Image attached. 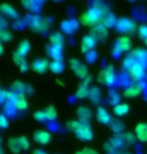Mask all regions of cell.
Instances as JSON below:
<instances>
[{"label": "cell", "mask_w": 147, "mask_h": 154, "mask_svg": "<svg viewBox=\"0 0 147 154\" xmlns=\"http://www.w3.org/2000/svg\"><path fill=\"white\" fill-rule=\"evenodd\" d=\"M108 8L103 2H95L92 7L88 8L80 16V23L87 27H94L101 23V20L106 13Z\"/></svg>", "instance_id": "obj_1"}, {"label": "cell", "mask_w": 147, "mask_h": 154, "mask_svg": "<svg viewBox=\"0 0 147 154\" xmlns=\"http://www.w3.org/2000/svg\"><path fill=\"white\" fill-rule=\"evenodd\" d=\"M133 43L132 40L127 35H122L120 37L116 39L115 43L113 44L112 47V54L115 56H119L120 54L123 53H128L133 50L132 49Z\"/></svg>", "instance_id": "obj_2"}, {"label": "cell", "mask_w": 147, "mask_h": 154, "mask_svg": "<svg viewBox=\"0 0 147 154\" xmlns=\"http://www.w3.org/2000/svg\"><path fill=\"white\" fill-rule=\"evenodd\" d=\"M115 29L119 33H121L122 35H127V36L128 34H132V33L136 32L138 30L135 21H133L132 19L127 17L118 18L117 22H116Z\"/></svg>", "instance_id": "obj_3"}, {"label": "cell", "mask_w": 147, "mask_h": 154, "mask_svg": "<svg viewBox=\"0 0 147 154\" xmlns=\"http://www.w3.org/2000/svg\"><path fill=\"white\" fill-rule=\"evenodd\" d=\"M97 80L104 86H112L114 84L116 81V73L113 65L109 64L104 67L97 75Z\"/></svg>", "instance_id": "obj_4"}, {"label": "cell", "mask_w": 147, "mask_h": 154, "mask_svg": "<svg viewBox=\"0 0 147 154\" xmlns=\"http://www.w3.org/2000/svg\"><path fill=\"white\" fill-rule=\"evenodd\" d=\"M125 145L122 134H115L114 136L111 137L104 143L103 148L106 152L108 153H116L121 151L122 147Z\"/></svg>", "instance_id": "obj_5"}, {"label": "cell", "mask_w": 147, "mask_h": 154, "mask_svg": "<svg viewBox=\"0 0 147 154\" xmlns=\"http://www.w3.org/2000/svg\"><path fill=\"white\" fill-rule=\"evenodd\" d=\"M69 65L70 68L72 69V71L74 72V74L80 79H85L86 77H88V67L86 64L82 63L81 61H79L76 58H72L69 61Z\"/></svg>", "instance_id": "obj_6"}, {"label": "cell", "mask_w": 147, "mask_h": 154, "mask_svg": "<svg viewBox=\"0 0 147 154\" xmlns=\"http://www.w3.org/2000/svg\"><path fill=\"white\" fill-rule=\"evenodd\" d=\"M77 138L82 141H90L93 139V130L88 123H81L79 124L77 129L74 131Z\"/></svg>", "instance_id": "obj_7"}, {"label": "cell", "mask_w": 147, "mask_h": 154, "mask_svg": "<svg viewBox=\"0 0 147 154\" xmlns=\"http://www.w3.org/2000/svg\"><path fill=\"white\" fill-rule=\"evenodd\" d=\"M127 72L131 79L136 82H140L146 75V66L142 65L140 63H134L127 70Z\"/></svg>", "instance_id": "obj_8"}, {"label": "cell", "mask_w": 147, "mask_h": 154, "mask_svg": "<svg viewBox=\"0 0 147 154\" xmlns=\"http://www.w3.org/2000/svg\"><path fill=\"white\" fill-rule=\"evenodd\" d=\"M143 89H144V86L141 84L140 82H135L133 84H131L129 86H127L126 88L123 90V96L125 98H130V99H133V98H136L140 96L143 92Z\"/></svg>", "instance_id": "obj_9"}, {"label": "cell", "mask_w": 147, "mask_h": 154, "mask_svg": "<svg viewBox=\"0 0 147 154\" xmlns=\"http://www.w3.org/2000/svg\"><path fill=\"white\" fill-rule=\"evenodd\" d=\"M134 63H140L142 65H147V50L144 48H135L128 54Z\"/></svg>", "instance_id": "obj_10"}, {"label": "cell", "mask_w": 147, "mask_h": 154, "mask_svg": "<svg viewBox=\"0 0 147 154\" xmlns=\"http://www.w3.org/2000/svg\"><path fill=\"white\" fill-rule=\"evenodd\" d=\"M91 83H92V77L91 76H88L85 79L82 80L80 85L78 86L77 91H76V96L80 98V99H84V98L88 97Z\"/></svg>", "instance_id": "obj_11"}, {"label": "cell", "mask_w": 147, "mask_h": 154, "mask_svg": "<svg viewBox=\"0 0 147 154\" xmlns=\"http://www.w3.org/2000/svg\"><path fill=\"white\" fill-rule=\"evenodd\" d=\"M95 116H96L97 121L103 125H110L111 122L113 121L112 115L110 114L109 111L105 108V107H102V106L98 107L96 109Z\"/></svg>", "instance_id": "obj_12"}, {"label": "cell", "mask_w": 147, "mask_h": 154, "mask_svg": "<svg viewBox=\"0 0 147 154\" xmlns=\"http://www.w3.org/2000/svg\"><path fill=\"white\" fill-rule=\"evenodd\" d=\"M97 40L93 37L91 34H87L85 35L81 40V51L82 53H89L95 48V46L97 44Z\"/></svg>", "instance_id": "obj_13"}, {"label": "cell", "mask_w": 147, "mask_h": 154, "mask_svg": "<svg viewBox=\"0 0 147 154\" xmlns=\"http://www.w3.org/2000/svg\"><path fill=\"white\" fill-rule=\"evenodd\" d=\"M90 34L95 38L97 41H104L108 37V29L105 26H103L102 24H98V25L94 26L91 28Z\"/></svg>", "instance_id": "obj_14"}, {"label": "cell", "mask_w": 147, "mask_h": 154, "mask_svg": "<svg viewBox=\"0 0 147 154\" xmlns=\"http://www.w3.org/2000/svg\"><path fill=\"white\" fill-rule=\"evenodd\" d=\"M134 134L137 141L141 143H147V123L139 122L134 128Z\"/></svg>", "instance_id": "obj_15"}, {"label": "cell", "mask_w": 147, "mask_h": 154, "mask_svg": "<svg viewBox=\"0 0 147 154\" xmlns=\"http://www.w3.org/2000/svg\"><path fill=\"white\" fill-rule=\"evenodd\" d=\"M77 118L81 123H88L92 118V111L87 106H80L77 109Z\"/></svg>", "instance_id": "obj_16"}, {"label": "cell", "mask_w": 147, "mask_h": 154, "mask_svg": "<svg viewBox=\"0 0 147 154\" xmlns=\"http://www.w3.org/2000/svg\"><path fill=\"white\" fill-rule=\"evenodd\" d=\"M129 111H130V106L126 102H120L117 105L113 106L112 108L113 114L117 117H123L125 115H127Z\"/></svg>", "instance_id": "obj_17"}, {"label": "cell", "mask_w": 147, "mask_h": 154, "mask_svg": "<svg viewBox=\"0 0 147 154\" xmlns=\"http://www.w3.org/2000/svg\"><path fill=\"white\" fill-rule=\"evenodd\" d=\"M116 22H117V18L115 17V15L112 13L111 11H107L101 20V23L103 26H105L107 29L112 28V27L116 26Z\"/></svg>", "instance_id": "obj_18"}, {"label": "cell", "mask_w": 147, "mask_h": 154, "mask_svg": "<svg viewBox=\"0 0 147 154\" xmlns=\"http://www.w3.org/2000/svg\"><path fill=\"white\" fill-rule=\"evenodd\" d=\"M34 140L36 142L42 144V145H45V144H47L50 142L51 140V135L49 132L47 131H44V130H38L36 131L34 133Z\"/></svg>", "instance_id": "obj_19"}, {"label": "cell", "mask_w": 147, "mask_h": 154, "mask_svg": "<svg viewBox=\"0 0 147 154\" xmlns=\"http://www.w3.org/2000/svg\"><path fill=\"white\" fill-rule=\"evenodd\" d=\"M88 98H89L90 101L93 104H98L101 101V98H102L101 90L97 87V86L91 87L90 91H89V95H88Z\"/></svg>", "instance_id": "obj_20"}, {"label": "cell", "mask_w": 147, "mask_h": 154, "mask_svg": "<svg viewBox=\"0 0 147 154\" xmlns=\"http://www.w3.org/2000/svg\"><path fill=\"white\" fill-rule=\"evenodd\" d=\"M50 41L52 46H57V47H63L64 37L60 32H54L50 35Z\"/></svg>", "instance_id": "obj_21"}, {"label": "cell", "mask_w": 147, "mask_h": 154, "mask_svg": "<svg viewBox=\"0 0 147 154\" xmlns=\"http://www.w3.org/2000/svg\"><path fill=\"white\" fill-rule=\"evenodd\" d=\"M13 59L15 61V63H16L17 65L20 67L21 71H22V72L27 71V69H28V65H27L26 60L24 59L23 56H21L20 54L17 53V52H15V53L13 54Z\"/></svg>", "instance_id": "obj_22"}, {"label": "cell", "mask_w": 147, "mask_h": 154, "mask_svg": "<svg viewBox=\"0 0 147 154\" xmlns=\"http://www.w3.org/2000/svg\"><path fill=\"white\" fill-rule=\"evenodd\" d=\"M48 62L47 60L42 59V60H36L34 63H33V69L35 70L36 72L39 73H43L45 70L48 68Z\"/></svg>", "instance_id": "obj_23"}, {"label": "cell", "mask_w": 147, "mask_h": 154, "mask_svg": "<svg viewBox=\"0 0 147 154\" xmlns=\"http://www.w3.org/2000/svg\"><path fill=\"white\" fill-rule=\"evenodd\" d=\"M63 30L66 33H73L78 28V24L75 20H68L63 23Z\"/></svg>", "instance_id": "obj_24"}, {"label": "cell", "mask_w": 147, "mask_h": 154, "mask_svg": "<svg viewBox=\"0 0 147 154\" xmlns=\"http://www.w3.org/2000/svg\"><path fill=\"white\" fill-rule=\"evenodd\" d=\"M122 138H123L124 144L127 146H131L134 145L136 143V136L134 133H131V132H125V133L122 134Z\"/></svg>", "instance_id": "obj_25"}, {"label": "cell", "mask_w": 147, "mask_h": 154, "mask_svg": "<svg viewBox=\"0 0 147 154\" xmlns=\"http://www.w3.org/2000/svg\"><path fill=\"white\" fill-rule=\"evenodd\" d=\"M110 127H111L112 131L115 132V134H122L124 130V124L118 119H113V121L110 124Z\"/></svg>", "instance_id": "obj_26"}, {"label": "cell", "mask_w": 147, "mask_h": 154, "mask_svg": "<svg viewBox=\"0 0 147 154\" xmlns=\"http://www.w3.org/2000/svg\"><path fill=\"white\" fill-rule=\"evenodd\" d=\"M30 50V44L27 40H24L23 42H21L19 46H18V50H17V53L20 54L21 56H25V55L28 53Z\"/></svg>", "instance_id": "obj_27"}, {"label": "cell", "mask_w": 147, "mask_h": 154, "mask_svg": "<svg viewBox=\"0 0 147 154\" xmlns=\"http://www.w3.org/2000/svg\"><path fill=\"white\" fill-rule=\"evenodd\" d=\"M50 54L54 58L55 61H61V58H62V48L57 47V46H52L50 49Z\"/></svg>", "instance_id": "obj_28"}, {"label": "cell", "mask_w": 147, "mask_h": 154, "mask_svg": "<svg viewBox=\"0 0 147 154\" xmlns=\"http://www.w3.org/2000/svg\"><path fill=\"white\" fill-rule=\"evenodd\" d=\"M0 10H1L3 13L9 15L10 17H16L17 16L16 10H15L13 7H11L10 5H8V4H3V5H1V6H0Z\"/></svg>", "instance_id": "obj_29"}, {"label": "cell", "mask_w": 147, "mask_h": 154, "mask_svg": "<svg viewBox=\"0 0 147 154\" xmlns=\"http://www.w3.org/2000/svg\"><path fill=\"white\" fill-rule=\"evenodd\" d=\"M138 35L140 39L142 40V42L144 43V45L147 46V24H142L138 27Z\"/></svg>", "instance_id": "obj_30"}, {"label": "cell", "mask_w": 147, "mask_h": 154, "mask_svg": "<svg viewBox=\"0 0 147 154\" xmlns=\"http://www.w3.org/2000/svg\"><path fill=\"white\" fill-rule=\"evenodd\" d=\"M108 100H109L110 104H112L113 106L117 105V104L120 103V94L114 90H111L109 93Z\"/></svg>", "instance_id": "obj_31"}, {"label": "cell", "mask_w": 147, "mask_h": 154, "mask_svg": "<svg viewBox=\"0 0 147 154\" xmlns=\"http://www.w3.org/2000/svg\"><path fill=\"white\" fill-rule=\"evenodd\" d=\"M8 146L14 153H18L21 149L18 138H10V139L8 140Z\"/></svg>", "instance_id": "obj_32"}, {"label": "cell", "mask_w": 147, "mask_h": 154, "mask_svg": "<svg viewBox=\"0 0 147 154\" xmlns=\"http://www.w3.org/2000/svg\"><path fill=\"white\" fill-rule=\"evenodd\" d=\"M49 67H50V70L54 73H60L63 71L64 69V65L61 61H53L52 63L49 64Z\"/></svg>", "instance_id": "obj_33"}, {"label": "cell", "mask_w": 147, "mask_h": 154, "mask_svg": "<svg viewBox=\"0 0 147 154\" xmlns=\"http://www.w3.org/2000/svg\"><path fill=\"white\" fill-rule=\"evenodd\" d=\"M23 95H18L16 100H15V106L19 110H25L27 109V102L25 98L22 97Z\"/></svg>", "instance_id": "obj_34"}, {"label": "cell", "mask_w": 147, "mask_h": 154, "mask_svg": "<svg viewBox=\"0 0 147 154\" xmlns=\"http://www.w3.org/2000/svg\"><path fill=\"white\" fill-rule=\"evenodd\" d=\"M45 115H46V118L48 120H54L56 119L57 117V112H56V109L54 108L53 106H49L45 109Z\"/></svg>", "instance_id": "obj_35"}, {"label": "cell", "mask_w": 147, "mask_h": 154, "mask_svg": "<svg viewBox=\"0 0 147 154\" xmlns=\"http://www.w3.org/2000/svg\"><path fill=\"white\" fill-rule=\"evenodd\" d=\"M18 141H19V145H20V147H21V149L26 150V149H28V148H29L30 144H29L28 139H27L26 137L22 136V137L18 138Z\"/></svg>", "instance_id": "obj_36"}, {"label": "cell", "mask_w": 147, "mask_h": 154, "mask_svg": "<svg viewBox=\"0 0 147 154\" xmlns=\"http://www.w3.org/2000/svg\"><path fill=\"white\" fill-rule=\"evenodd\" d=\"M75 154H99V152L96 151L95 149L90 148V147H85L80 151H77Z\"/></svg>", "instance_id": "obj_37"}, {"label": "cell", "mask_w": 147, "mask_h": 154, "mask_svg": "<svg viewBox=\"0 0 147 154\" xmlns=\"http://www.w3.org/2000/svg\"><path fill=\"white\" fill-rule=\"evenodd\" d=\"M12 34L9 31H0V39L2 41H10Z\"/></svg>", "instance_id": "obj_38"}, {"label": "cell", "mask_w": 147, "mask_h": 154, "mask_svg": "<svg viewBox=\"0 0 147 154\" xmlns=\"http://www.w3.org/2000/svg\"><path fill=\"white\" fill-rule=\"evenodd\" d=\"M34 118L37 120V121H44V120L47 119L44 111H36L34 113Z\"/></svg>", "instance_id": "obj_39"}, {"label": "cell", "mask_w": 147, "mask_h": 154, "mask_svg": "<svg viewBox=\"0 0 147 154\" xmlns=\"http://www.w3.org/2000/svg\"><path fill=\"white\" fill-rule=\"evenodd\" d=\"M7 125H8L7 119H6L3 115H0V127L4 128V127H6Z\"/></svg>", "instance_id": "obj_40"}, {"label": "cell", "mask_w": 147, "mask_h": 154, "mask_svg": "<svg viewBox=\"0 0 147 154\" xmlns=\"http://www.w3.org/2000/svg\"><path fill=\"white\" fill-rule=\"evenodd\" d=\"M33 154H46L44 151H42V150H35Z\"/></svg>", "instance_id": "obj_41"}, {"label": "cell", "mask_w": 147, "mask_h": 154, "mask_svg": "<svg viewBox=\"0 0 147 154\" xmlns=\"http://www.w3.org/2000/svg\"><path fill=\"white\" fill-rule=\"evenodd\" d=\"M3 52V47H2V45H1V43H0V54H1Z\"/></svg>", "instance_id": "obj_42"}, {"label": "cell", "mask_w": 147, "mask_h": 154, "mask_svg": "<svg viewBox=\"0 0 147 154\" xmlns=\"http://www.w3.org/2000/svg\"><path fill=\"white\" fill-rule=\"evenodd\" d=\"M107 154H123V153H122V150H121V151L116 152V153H107Z\"/></svg>", "instance_id": "obj_43"}]
</instances>
